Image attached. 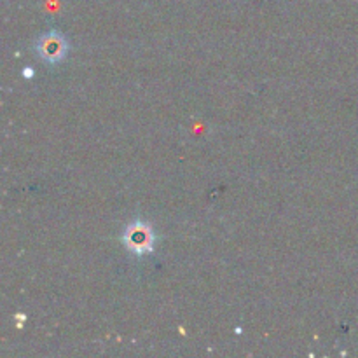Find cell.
Segmentation results:
<instances>
[{"label": "cell", "mask_w": 358, "mask_h": 358, "mask_svg": "<svg viewBox=\"0 0 358 358\" xmlns=\"http://www.w3.org/2000/svg\"><path fill=\"white\" fill-rule=\"evenodd\" d=\"M122 243L126 245L128 250H131L136 255L150 254L154 250V243H156V234H154L152 227L149 224L136 220V222H131L124 229Z\"/></svg>", "instance_id": "cell-1"}, {"label": "cell", "mask_w": 358, "mask_h": 358, "mask_svg": "<svg viewBox=\"0 0 358 358\" xmlns=\"http://www.w3.org/2000/svg\"><path fill=\"white\" fill-rule=\"evenodd\" d=\"M35 51H37V56L42 62L49 63V65H56L69 52V42L59 31L52 30L38 37L37 44H35Z\"/></svg>", "instance_id": "cell-2"}, {"label": "cell", "mask_w": 358, "mask_h": 358, "mask_svg": "<svg viewBox=\"0 0 358 358\" xmlns=\"http://www.w3.org/2000/svg\"><path fill=\"white\" fill-rule=\"evenodd\" d=\"M24 76H27V77H31V76H34V70H30V69H24Z\"/></svg>", "instance_id": "cell-3"}]
</instances>
